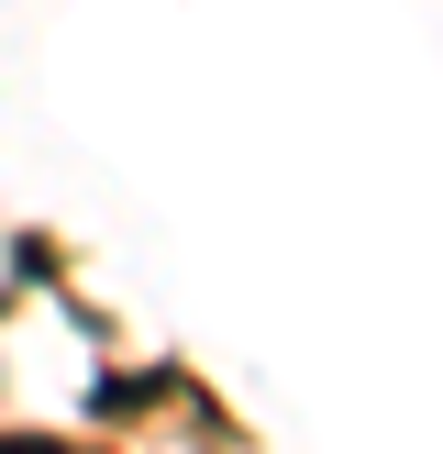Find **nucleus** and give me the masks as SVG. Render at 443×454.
<instances>
[]
</instances>
